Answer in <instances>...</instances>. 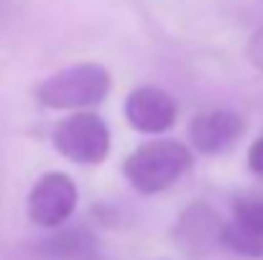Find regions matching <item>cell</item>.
I'll list each match as a JSON object with an SVG mask.
<instances>
[{
    "label": "cell",
    "mask_w": 263,
    "mask_h": 260,
    "mask_svg": "<svg viewBox=\"0 0 263 260\" xmlns=\"http://www.w3.org/2000/svg\"><path fill=\"white\" fill-rule=\"evenodd\" d=\"M192 151L174 138L141 143L123 161V176L138 194H161L192 169Z\"/></svg>",
    "instance_id": "obj_1"
},
{
    "label": "cell",
    "mask_w": 263,
    "mask_h": 260,
    "mask_svg": "<svg viewBox=\"0 0 263 260\" xmlns=\"http://www.w3.org/2000/svg\"><path fill=\"white\" fill-rule=\"evenodd\" d=\"M112 87L107 67L97 62H80L59 69L36 87V99L49 110H85L100 105Z\"/></svg>",
    "instance_id": "obj_2"
},
{
    "label": "cell",
    "mask_w": 263,
    "mask_h": 260,
    "mask_svg": "<svg viewBox=\"0 0 263 260\" xmlns=\"http://www.w3.org/2000/svg\"><path fill=\"white\" fill-rule=\"evenodd\" d=\"M51 141L67 161L80 166H97L110 153V130L105 120L87 110H74L64 120H59Z\"/></svg>",
    "instance_id": "obj_3"
},
{
    "label": "cell",
    "mask_w": 263,
    "mask_h": 260,
    "mask_svg": "<svg viewBox=\"0 0 263 260\" xmlns=\"http://www.w3.org/2000/svg\"><path fill=\"white\" fill-rule=\"evenodd\" d=\"M77 202H80V191L72 176L62 171H49L39 176V181L31 186L26 212L33 225L44 230H57L74 214Z\"/></svg>",
    "instance_id": "obj_4"
},
{
    "label": "cell",
    "mask_w": 263,
    "mask_h": 260,
    "mask_svg": "<svg viewBox=\"0 0 263 260\" xmlns=\"http://www.w3.org/2000/svg\"><path fill=\"white\" fill-rule=\"evenodd\" d=\"M222 219L207 202H192L174 222L172 240L186 258H204L222 245Z\"/></svg>",
    "instance_id": "obj_5"
},
{
    "label": "cell",
    "mask_w": 263,
    "mask_h": 260,
    "mask_svg": "<svg viewBox=\"0 0 263 260\" xmlns=\"http://www.w3.org/2000/svg\"><path fill=\"white\" fill-rule=\"evenodd\" d=\"M246 133V120L235 110L212 107L199 115H194L189 125V141L192 148L202 156H220L228 148H233L240 135Z\"/></svg>",
    "instance_id": "obj_6"
},
{
    "label": "cell",
    "mask_w": 263,
    "mask_h": 260,
    "mask_svg": "<svg viewBox=\"0 0 263 260\" xmlns=\"http://www.w3.org/2000/svg\"><path fill=\"white\" fill-rule=\"evenodd\" d=\"M176 112V99L161 87H138L125 99V120L143 135H161L172 130Z\"/></svg>",
    "instance_id": "obj_7"
},
{
    "label": "cell",
    "mask_w": 263,
    "mask_h": 260,
    "mask_svg": "<svg viewBox=\"0 0 263 260\" xmlns=\"http://www.w3.org/2000/svg\"><path fill=\"white\" fill-rule=\"evenodd\" d=\"M222 248H228L243 258L263 260V230L251 227L246 222H238V219H230L222 225Z\"/></svg>",
    "instance_id": "obj_8"
},
{
    "label": "cell",
    "mask_w": 263,
    "mask_h": 260,
    "mask_svg": "<svg viewBox=\"0 0 263 260\" xmlns=\"http://www.w3.org/2000/svg\"><path fill=\"white\" fill-rule=\"evenodd\" d=\"M95 248V240L87 230H62L51 240H46V250L57 258H80Z\"/></svg>",
    "instance_id": "obj_9"
},
{
    "label": "cell",
    "mask_w": 263,
    "mask_h": 260,
    "mask_svg": "<svg viewBox=\"0 0 263 260\" xmlns=\"http://www.w3.org/2000/svg\"><path fill=\"white\" fill-rule=\"evenodd\" d=\"M233 219L263 230V196H240L233 202Z\"/></svg>",
    "instance_id": "obj_10"
},
{
    "label": "cell",
    "mask_w": 263,
    "mask_h": 260,
    "mask_svg": "<svg viewBox=\"0 0 263 260\" xmlns=\"http://www.w3.org/2000/svg\"><path fill=\"white\" fill-rule=\"evenodd\" d=\"M246 161H248L251 173H253V176H258V178H263V135L261 138H256V141L251 143Z\"/></svg>",
    "instance_id": "obj_11"
},
{
    "label": "cell",
    "mask_w": 263,
    "mask_h": 260,
    "mask_svg": "<svg viewBox=\"0 0 263 260\" xmlns=\"http://www.w3.org/2000/svg\"><path fill=\"white\" fill-rule=\"evenodd\" d=\"M246 54H248L251 64H253L256 69H261V72H263V28H261V31H256V33L251 36Z\"/></svg>",
    "instance_id": "obj_12"
}]
</instances>
